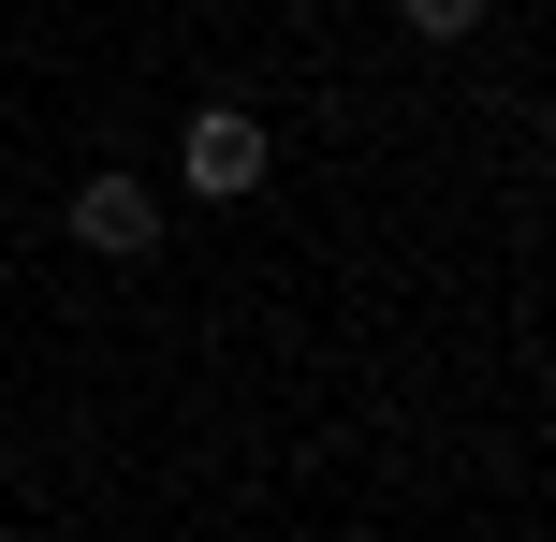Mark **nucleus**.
Listing matches in <instances>:
<instances>
[{
	"label": "nucleus",
	"mask_w": 556,
	"mask_h": 542,
	"mask_svg": "<svg viewBox=\"0 0 556 542\" xmlns=\"http://www.w3.org/2000/svg\"><path fill=\"white\" fill-rule=\"evenodd\" d=\"M176 162H191V191H205V205L264 191V117H250V103H205L191 133H176Z\"/></svg>",
	"instance_id": "f257e3e1"
},
{
	"label": "nucleus",
	"mask_w": 556,
	"mask_h": 542,
	"mask_svg": "<svg viewBox=\"0 0 556 542\" xmlns=\"http://www.w3.org/2000/svg\"><path fill=\"white\" fill-rule=\"evenodd\" d=\"M74 250H103V264H147V250H162V220H147L132 176H88V191H74Z\"/></svg>",
	"instance_id": "f03ea898"
}]
</instances>
